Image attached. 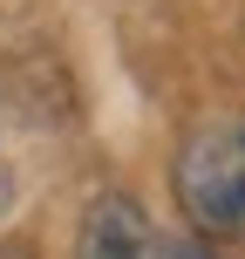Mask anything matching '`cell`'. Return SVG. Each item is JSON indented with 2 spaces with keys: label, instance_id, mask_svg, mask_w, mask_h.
Here are the masks:
<instances>
[{
  "label": "cell",
  "instance_id": "4",
  "mask_svg": "<svg viewBox=\"0 0 245 259\" xmlns=\"http://www.w3.org/2000/svg\"><path fill=\"white\" fill-rule=\"evenodd\" d=\"M0 259H34V252H27V246H0Z\"/></svg>",
  "mask_w": 245,
  "mask_h": 259
},
{
  "label": "cell",
  "instance_id": "2",
  "mask_svg": "<svg viewBox=\"0 0 245 259\" xmlns=\"http://www.w3.org/2000/svg\"><path fill=\"white\" fill-rule=\"evenodd\" d=\"M75 259H164V246H157L150 211L129 191H103L75 225Z\"/></svg>",
  "mask_w": 245,
  "mask_h": 259
},
{
  "label": "cell",
  "instance_id": "3",
  "mask_svg": "<svg viewBox=\"0 0 245 259\" xmlns=\"http://www.w3.org/2000/svg\"><path fill=\"white\" fill-rule=\"evenodd\" d=\"M7 205H14V170L0 164V211H7Z\"/></svg>",
  "mask_w": 245,
  "mask_h": 259
},
{
  "label": "cell",
  "instance_id": "1",
  "mask_svg": "<svg viewBox=\"0 0 245 259\" xmlns=\"http://www.w3.org/2000/svg\"><path fill=\"white\" fill-rule=\"evenodd\" d=\"M177 205L198 232L245 225V130H198L177 150Z\"/></svg>",
  "mask_w": 245,
  "mask_h": 259
}]
</instances>
